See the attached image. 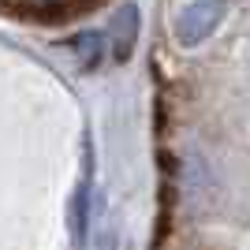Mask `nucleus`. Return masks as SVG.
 <instances>
[{
	"label": "nucleus",
	"mask_w": 250,
	"mask_h": 250,
	"mask_svg": "<svg viewBox=\"0 0 250 250\" xmlns=\"http://www.w3.org/2000/svg\"><path fill=\"white\" fill-rule=\"evenodd\" d=\"M138 22H142V15H138V8L127 0L124 8L116 11V19H112V56H116V60H127V56L135 52Z\"/></svg>",
	"instance_id": "obj_2"
},
{
	"label": "nucleus",
	"mask_w": 250,
	"mask_h": 250,
	"mask_svg": "<svg viewBox=\"0 0 250 250\" xmlns=\"http://www.w3.org/2000/svg\"><path fill=\"white\" fill-rule=\"evenodd\" d=\"M71 49L79 52L83 67H97V63H101V56H104V34L86 30L83 38H75V42H71Z\"/></svg>",
	"instance_id": "obj_4"
},
{
	"label": "nucleus",
	"mask_w": 250,
	"mask_h": 250,
	"mask_svg": "<svg viewBox=\"0 0 250 250\" xmlns=\"http://www.w3.org/2000/svg\"><path fill=\"white\" fill-rule=\"evenodd\" d=\"M86 224H90V165H86V176H83V183H79V190H75V198H71V235H75L79 247L86 239Z\"/></svg>",
	"instance_id": "obj_3"
},
{
	"label": "nucleus",
	"mask_w": 250,
	"mask_h": 250,
	"mask_svg": "<svg viewBox=\"0 0 250 250\" xmlns=\"http://www.w3.org/2000/svg\"><path fill=\"white\" fill-rule=\"evenodd\" d=\"M228 15V4L224 0H194L176 15V38L179 45H198L206 42L209 34L217 30Z\"/></svg>",
	"instance_id": "obj_1"
}]
</instances>
